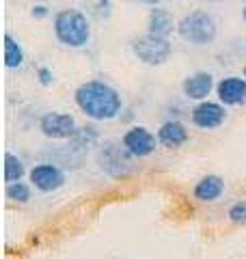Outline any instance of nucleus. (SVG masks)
Returning <instances> with one entry per match:
<instances>
[{
	"mask_svg": "<svg viewBox=\"0 0 246 259\" xmlns=\"http://www.w3.org/2000/svg\"><path fill=\"white\" fill-rule=\"evenodd\" d=\"M73 102L91 121H112L123 108L121 93L104 80H87L73 91Z\"/></svg>",
	"mask_w": 246,
	"mask_h": 259,
	"instance_id": "1",
	"label": "nucleus"
},
{
	"mask_svg": "<svg viewBox=\"0 0 246 259\" xmlns=\"http://www.w3.org/2000/svg\"><path fill=\"white\" fill-rule=\"evenodd\" d=\"M52 30L56 41L73 50H80L91 41V22L78 9H61L54 15Z\"/></svg>",
	"mask_w": 246,
	"mask_h": 259,
	"instance_id": "2",
	"label": "nucleus"
},
{
	"mask_svg": "<svg viewBox=\"0 0 246 259\" xmlns=\"http://www.w3.org/2000/svg\"><path fill=\"white\" fill-rule=\"evenodd\" d=\"M175 30L186 44H192V46L201 48V46H210V44L216 41L218 24H216L212 13L203 11V9H196L192 13L184 15V18L177 22Z\"/></svg>",
	"mask_w": 246,
	"mask_h": 259,
	"instance_id": "3",
	"label": "nucleus"
},
{
	"mask_svg": "<svg viewBox=\"0 0 246 259\" xmlns=\"http://www.w3.org/2000/svg\"><path fill=\"white\" fill-rule=\"evenodd\" d=\"M130 52L134 54V59L138 63L147 65V67H160V65L167 63L171 59V54H173V44L164 37H155V35L147 32V35L132 39Z\"/></svg>",
	"mask_w": 246,
	"mask_h": 259,
	"instance_id": "4",
	"label": "nucleus"
},
{
	"mask_svg": "<svg viewBox=\"0 0 246 259\" xmlns=\"http://www.w3.org/2000/svg\"><path fill=\"white\" fill-rule=\"evenodd\" d=\"M132 153H130L126 147H123V143H104L100 149H97V166H100V171L106 173L108 177H126L128 173L134 171V162H132Z\"/></svg>",
	"mask_w": 246,
	"mask_h": 259,
	"instance_id": "5",
	"label": "nucleus"
},
{
	"mask_svg": "<svg viewBox=\"0 0 246 259\" xmlns=\"http://www.w3.org/2000/svg\"><path fill=\"white\" fill-rule=\"evenodd\" d=\"M39 130L50 141H67L78 134V123L69 112H46L39 119Z\"/></svg>",
	"mask_w": 246,
	"mask_h": 259,
	"instance_id": "6",
	"label": "nucleus"
},
{
	"mask_svg": "<svg viewBox=\"0 0 246 259\" xmlns=\"http://www.w3.org/2000/svg\"><path fill=\"white\" fill-rule=\"evenodd\" d=\"M28 180L35 190L50 194L65 186V171L61 166L52 164V162H41V164H35L28 171Z\"/></svg>",
	"mask_w": 246,
	"mask_h": 259,
	"instance_id": "7",
	"label": "nucleus"
},
{
	"mask_svg": "<svg viewBox=\"0 0 246 259\" xmlns=\"http://www.w3.org/2000/svg\"><path fill=\"white\" fill-rule=\"evenodd\" d=\"M190 121L194 127L205 130V132L218 130L227 121V106L220 102H210V100L199 102L190 110Z\"/></svg>",
	"mask_w": 246,
	"mask_h": 259,
	"instance_id": "8",
	"label": "nucleus"
},
{
	"mask_svg": "<svg viewBox=\"0 0 246 259\" xmlns=\"http://www.w3.org/2000/svg\"><path fill=\"white\" fill-rule=\"evenodd\" d=\"M121 143L134 158H149L158 147V136L145 125H134L123 134Z\"/></svg>",
	"mask_w": 246,
	"mask_h": 259,
	"instance_id": "9",
	"label": "nucleus"
},
{
	"mask_svg": "<svg viewBox=\"0 0 246 259\" xmlns=\"http://www.w3.org/2000/svg\"><path fill=\"white\" fill-rule=\"evenodd\" d=\"M214 89H216V82L210 71H194V74H190L182 82L184 97L186 100H192V102H205Z\"/></svg>",
	"mask_w": 246,
	"mask_h": 259,
	"instance_id": "10",
	"label": "nucleus"
},
{
	"mask_svg": "<svg viewBox=\"0 0 246 259\" xmlns=\"http://www.w3.org/2000/svg\"><path fill=\"white\" fill-rule=\"evenodd\" d=\"M218 102L225 106H242L246 104V78L227 76L216 84Z\"/></svg>",
	"mask_w": 246,
	"mask_h": 259,
	"instance_id": "11",
	"label": "nucleus"
},
{
	"mask_svg": "<svg viewBox=\"0 0 246 259\" xmlns=\"http://www.w3.org/2000/svg\"><path fill=\"white\" fill-rule=\"evenodd\" d=\"M225 192V180L220 175H205L201 177L199 182H196L194 186V199L201 201V203H214V201H218L220 197H223Z\"/></svg>",
	"mask_w": 246,
	"mask_h": 259,
	"instance_id": "12",
	"label": "nucleus"
},
{
	"mask_svg": "<svg viewBox=\"0 0 246 259\" xmlns=\"http://www.w3.org/2000/svg\"><path fill=\"white\" fill-rule=\"evenodd\" d=\"M158 143L162 147H169V149H177L182 147V145L188 141V130L182 121H167V123H162L160 130H158Z\"/></svg>",
	"mask_w": 246,
	"mask_h": 259,
	"instance_id": "13",
	"label": "nucleus"
},
{
	"mask_svg": "<svg viewBox=\"0 0 246 259\" xmlns=\"http://www.w3.org/2000/svg\"><path fill=\"white\" fill-rule=\"evenodd\" d=\"M173 28H177V24L173 22V15H171L167 9H160V7H153L147 15V32L155 37H164L167 39Z\"/></svg>",
	"mask_w": 246,
	"mask_h": 259,
	"instance_id": "14",
	"label": "nucleus"
},
{
	"mask_svg": "<svg viewBox=\"0 0 246 259\" xmlns=\"http://www.w3.org/2000/svg\"><path fill=\"white\" fill-rule=\"evenodd\" d=\"M24 59H26V54H24V48L15 41L11 35H5V65L9 69H18L24 65Z\"/></svg>",
	"mask_w": 246,
	"mask_h": 259,
	"instance_id": "15",
	"label": "nucleus"
},
{
	"mask_svg": "<svg viewBox=\"0 0 246 259\" xmlns=\"http://www.w3.org/2000/svg\"><path fill=\"white\" fill-rule=\"evenodd\" d=\"M26 175V166L24 162L13 156L11 151L5 153V182L7 184H13V182H22V177Z\"/></svg>",
	"mask_w": 246,
	"mask_h": 259,
	"instance_id": "16",
	"label": "nucleus"
},
{
	"mask_svg": "<svg viewBox=\"0 0 246 259\" xmlns=\"http://www.w3.org/2000/svg\"><path fill=\"white\" fill-rule=\"evenodd\" d=\"M7 199L13 203H28L30 201V184L26 182H13L7 184Z\"/></svg>",
	"mask_w": 246,
	"mask_h": 259,
	"instance_id": "17",
	"label": "nucleus"
},
{
	"mask_svg": "<svg viewBox=\"0 0 246 259\" xmlns=\"http://www.w3.org/2000/svg\"><path fill=\"white\" fill-rule=\"evenodd\" d=\"M229 221L235 223V225H246V201H237V203H233L231 207H229Z\"/></svg>",
	"mask_w": 246,
	"mask_h": 259,
	"instance_id": "18",
	"label": "nucleus"
},
{
	"mask_svg": "<svg viewBox=\"0 0 246 259\" xmlns=\"http://www.w3.org/2000/svg\"><path fill=\"white\" fill-rule=\"evenodd\" d=\"M37 76H39V82L44 84V87H50L54 82V74L48 67H39L37 69Z\"/></svg>",
	"mask_w": 246,
	"mask_h": 259,
	"instance_id": "19",
	"label": "nucleus"
},
{
	"mask_svg": "<svg viewBox=\"0 0 246 259\" xmlns=\"http://www.w3.org/2000/svg\"><path fill=\"white\" fill-rule=\"evenodd\" d=\"M30 15H32L35 20H44V18H48V15H50V11H48L46 5H35V7H32V11H30Z\"/></svg>",
	"mask_w": 246,
	"mask_h": 259,
	"instance_id": "20",
	"label": "nucleus"
},
{
	"mask_svg": "<svg viewBox=\"0 0 246 259\" xmlns=\"http://www.w3.org/2000/svg\"><path fill=\"white\" fill-rule=\"evenodd\" d=\"M138 3H143V5H149V7H155V5H160L162 0H138Z\"/></svg>",
	"mask_w": 246,
	"mask_h": 259,
	"instance_id": "21",
	"label": "nucleus"
},
{
	"mask_svg": "<svg viewBox=\"0 0 246 259\" xmlns=\"http://www.w3.org/2000/svg\"><path fill=\"white\" fill-rule=\"evenodd\" d=\"M242 18H244V22H246V7H244V11H242Z\"/></svg>",
	"mask_w": 246,
	"mask_h": 259,
	"instance_id": "22",
	"label": "nucleus"
},
{
	"mask_svg": "<svg viewBox=\"0 0 246 259\" xmlns=\"http://www.w3.org/2000/svg\"><path fill=\"white\" fill-rule=\"evenodd\" d=\"M210 3H223V0H210Z\"/></svg>",
	"mask_w": 246,
	"mask_h": 259,
	"instance_id": "23",
	"label": "nucleus"
},
{
	"mask_svg": "<svg viewBox=\"0 0 246 259\" xmlns=\"http://www.w3.org/2000/svg\"><path fill=\"white\" fill-rule=\"evenodd\" d=\"M244 78H246V67H244Z\"/></svg>",
	"mask_w": 246,
	"mask_h": 259,
	"instance_id": "24",
	"label": "nucleus"
},
{
	"mask_svg": "<svg viewBox=\"0 0 246 259\" xmlns=\"http://www.w3.org/2000/svg\"><path fill=\"white\" fill-rule=\"evenodd\" d=\"M179 3H182V0H179Z\"/></svg>",
	"mask_w": 246,
	"mask_h": 259,
	"instance_id": "25",
	"label": "nucleus"
}]
</instances>
